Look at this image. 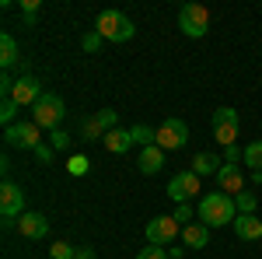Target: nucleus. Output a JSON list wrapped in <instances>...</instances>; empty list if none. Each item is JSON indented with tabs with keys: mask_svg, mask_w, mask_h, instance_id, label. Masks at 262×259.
I'll list each match as a JSON object with an SVG mask.
<instances>
[{
	"mask_svg": "<svg viewBox=\"0 0 262 259\" xmlns=\"http://www.w3.org/2000/svg\"><path fill=\"white\" fill-rule=\"evenodd\" d=\"M196 214L206 228H224V224H234L238 217V207H234V196H227L221 189H213L210 196L200 200V207H196Z\"/></svg>",
	"mask_w": 262,
	"mask_h": 259,
	"instance_id": "obj_1",
	"label": "nucleus"
},
{
	"mask_svg": "<svg viewBox=\"0 0 262 259\" xmlns=\"http://www.w3.org/2000/svg\"><path fill=\"white\" fill-rule=\"evenodd\" d=\"M63 116H67V102L56 95V91H46L35 105H32V119H35V126L39 130H60V123H63Z\"/></svg>",
	"mask_w": 262,
	"mask_h": 259,
	"instance_id": "obj_2",
	"label": "nucleus"
},
{
	"mask_svg": "<svg viewBox=\"0 0 262 259\" xmlns=\"http://www.w3.org/2000/svg\"><path fill=\"white\" fill-rule=\"evenodd\" d=\"M95 32H98L101 39H108V42H129L133 32H137V25L126 18L122 11H101L98 21H95Z\"/></svg>",
	"mask_w": 262,
	"mask_h": 259,
	"instance_id": "obj_3",
	"label": "nucleus"
},
{
	"mask_svg": "<svg viewBox=\"0 0 262 259\" xmlns=\"http://www.w3.org/2000/svg\"><path fill=\"white\" fill-rule=\"evenodd\" d=\"M238 126H242V116H238L231 105H221V109L213 112V140H217L221 147H234Z\"/></svg>",
	"mask_w": 262,
	"mask_h": 259,
	"instance_id": "obj_4",
	"label": "nucleus"
},
{
	"mask_svg": "<svg viewBox=\"0 0 262 259\" xmlns=\"http://www.w3.org/2000/svg\"><path fill=\"white\" fill-rule=\"evenodd\" d=\"M21 214H25V189L14 186L11 179H4V186H0V217H4V228H11Z\"/></svg>",
	"mask_w": 262,
	"mask_h": 259,
	"instance_id": "obj_5",
	"label": "nucleus"
},
{
	"mask_svg": "<svg viewBox=\"0 0 262 259\" xmlns=\"http://www.w3.org/2000/svg\"><path fill=\"white\" fill-rule=\"evenodd\" d=\"M179 28L189 35V39H203L210 32V11L203 4H185L179 11Z\"/></svg>",
	"mask_w": 262,
	"mask_h": 259,
	"instance_id": "obj_6",
	"label": "nucleus"
},
{
	"mask_svg": "<svg viewBox=\"0 0 262 259\" xmlns=\"http://www.w3.org/2000/svg\"><path fill=\"white\" fill-rule=\"evenodd\" d=\"M42 130L35 126V119H18L14 126H7L4 130V140L11 144V147H25V151H35L42 144V137H39Z\"/></svg>",
	"mask_w": 262,
	"mask_h": 259,
	"instance_id": "obj_7",
	"label": "nucleus"
},
{
	"mask_svg": "<svg viewBox=\"0 0 262 259\" xmlns=\"http://www.w3.org/2000/svg\"><path fill=\"white\" fill-rule=\"evenodd\" d=\"M185 144H189V126L179 116H171V119H164L158 126V147L161 151H182Z\"/></svg>",
	"mask_w": 262,
	"mask_h": 259,
	"instance_id": "obj_8",
	"label": "nucleus"
},
{
	"mask_svg": "<svg viewBox=\"0 0 262 259\" xmlns=\"http://www.w3.org/2000/svg\"><path fill=\"white\" fill-rule=\"evenodd\" d=\"M189 196H200V175L192 172V168H185L179 175H171L168 182V200H175V203H189Z\"/></svg>",
	"mask_w": 262,
	"mask_h": 259,
	"instance_id": "obj_9",
	"label": "nucleus"
},
{
	"mask_svg": "<svg viewBox=\"0 0 262 259\" xmlns=\"http://www.w3.org/2000/svg\"><path fill=\"white\" fill-rule=\"evenodd\" d=\"M42 95H46V91H42V81L35 77V74H21V77L14 81V91H11V98L18 102L21 109H32Z\"/></svg>",
	"mask_w": 262,
	"mask_h": 259,
	"instance_id": "obj_10",
	"label": "nucleus"
},
{
	"mask_svg": "<svg viewBox=\"0 0 262 259\" xmlns=\"http://www.w3.org/2000/svg\"><path fill=\"white\" fill-rule=\"evenodd\" d=\"M179 235H182V224L175 217H164L161 214V217H154L150 224H147V245H161L164 249L168 242L179 238Z\"/></svg>",
	"mask_w": 262,
	"mask_h": 259,
	"instance_id": "obj_11",
	"label": "nucleus"
},
{
	"mask_svg": "<svg viewBox=\"0 0 262 259\" xmlns=\"http://www.w3.org/2000/svg\"><path fill=\"white\" fill-rule=\"evenodd\" d=\"M18 231H21V238L39 242V238L49 235V217L39 214V210H25V214L18 217Z\"/></svg>",
	"mask_w": 262,
	"mask_h": 259,
	"instance_id": "obj_12",
	"label": "nucleus"
},
{
	"mask_svg": "<svg viewBox=\"0 0 262 259\" xmlns=\"http://www.w3.org/2000/svg\"><path fill=\"white\" fill-rule=\"evenodd\" d=\"M217 189L221 193H227V196H238V193H245V175L238 165H224L221 172H217Z\"/></svg>",
	"mask_w": 262,
	"mask_h": 259,
	"instance_id": "obj_13",
	"label": "nucleus"
},
{
	"mask_svg": "<svg viewBox=\"0 0 262 259\" xmlns=\"http://www.w3.org/2000/svg\"><path fill=\"white\" fill-rule=\"evenodd\" d=\"M234 235L242 242H259L262 238V221H259V214H238L234 217Z\"/></svg>",
	"mask_w": 262,
	"mask_h": 259,
	"instance_id": "obj_14",
	"label": "nucleus"
},
{
	"mask_svg": "<svg viewBox=\"0 0 262 259\" xmlns=\"http://www.w3.org/2000/svg\"><path fill=\"white\" fill-rule=\"evenodd\" d=\"M137 168H140L143 175H158L164 168V151L158 147V144H150V147H143L140 158H137Z\"/></svg>",
	"mask_w": 262,
	"mask_h": 259,
	"instance_id": "obj_15",
	"label": "nucleus"
},
{
	"mask_svg": "<svg viewBox=\"0 0 262 259\" xmlns=\"http://www.w3.org/2000/svg\"><path fill=\"white\" fill-rule=\"evenodd\" d=\"M221 168H224V161L217 158L213 151H200V154L192 158V172H196L200 179H203V175H217Z\"/></svg>",
	"mask_w": 262,
	"mask_h": 259,
	"instance_id": "obj_16",
	"label": "nucleus"
},
{
	"mask_svg": "<svg viewBox=\"0 0 262 259\" xmlns=\"http://www.w3.org/2000/svg\"><path fill=\"white\" fill-rule=\"evenodd\" d=\"M101 144H105V151H108V154H126V151L133 147V137H129V130H119V126H116L112 133H105Z\"/></svg>",
	"mask_w": 262,
	"mask_h": 259,
	"instance_id": "obj_17",
	"label": "nucleus"
},
{
	"mask_svg": "<svg viewBox=\"0 0 262 259\" xmlns=\"http://www.w3.org/2000/svg\"><path fill=\"white\" fill-rule=\"evenodd\" d=\"M182 242H185V249H206L210 228H206V224H185V228H182Z\"/></svg>",
	"mask_w": 262,
	"mask_h": 259,
	"instance_id": "obj_18",
	"label": "nucleus"
},
{
	"mask_svg": "<svg viewBox=\"0 0 262 259\" xmlns=\"http://www.w3.org/2000/svg\"><path fill=\"white\" fill-rule=\"evenodd\" d=\"M18 42H14V35H11V32H4V35H0V63H4V70H11V67H14V63H18Z\"/></svg>",
	"mask_w": 262,
	"mask_h": 259,
	"instance_id": "obj_19",
	"label": "nucleus"
},
{
	"mask_svg": "<svg viewBox=\"0 0 262 259\" xmlns=\"http://www.w3.org/2000/svg\"><path fill=\"white\" fill-rule=\"evenodd\" d=\"M129 137H133V144H140V147H150V144H158V130L137 123V126H129Z\"/></svg>",
	"mask_w": 262,
	"mask_h": 259,
	"instance_id": "obj_20",
	"label": "nucleus"
},
{
	"mask_svg": "<svg viewBox=\"0 0 262 259\" xmlns=\"http://www.w3.org/2000/svg\"><path fill=\"white\" fill-rule=\"evenodd\" d=\"M245 165H248L252 172H262V140H252V144L245 147Z\"/></svg>",
	"mask_w": 262,
	"mask_h": 259,
	"instance_id": "obj_21",
	"label": "nucleus"
},
{
	"mask_svg": "<svg viewBox=\"0 0 262 259\" xmlns=\"http://www.w3.org/2000/svg\"><path fill=\"white\" fill-rule=\"evenodd\" d=\"M18 112H21L18 102H14V98H4V105H0V123H4V130L18 123Z\"/></svg>",
	"mask_w": 262,
	"mask_h": 259,
	"instance_id": "obj_22",
	"label": "nucleus"
},
{
	"mask_svg": "<svg viewBox=\"0 0 262 259\" xmlns=\"http://www.w3.org/2000/svg\"><path fill=\"white\" fill-rule=\"evenodd\" d=\"M234 207H238V214H255V210H259V196L245 189V193L234 196Z\"/></svg>",
	"mask_w": 262,
	"mask_h": 259,
	"instance_id": "obj_23",
	"label": "nucleus"
},
{
	"mask_svg": "<svg viewBox=\"0 0 262 259\" xmlns=\"http://www.w3.org/2000/svg\"><path fill=\"white\" fill-rule=\"evenodd\" d=\"M81 140H105V130L98 126V119H95V116L81 123Z\"/></svg>",
	"mask_w": 262,
	"mask_h": 259,
	"instance_id": "obj_24",
	"label": "nucleus"
},
{
	"mask_svg": "<svg viewBox=\"0 0 262 259\" xmlns=\"http://www.w3.org/2000/svg\"><path fill=\"white\" fill-rule=\"evenodd\" d=\"M95 119H98V126L105 130V133H112V130H116V123H119V116H116L112 109H101V112H95Z\"/></svg>",
	"mask_w": 262,
	"mask_h": 259,
	"instance_id": "obj_25",
	"label": "nucleus"
},
{
	"mask_svg": "<svg viewBox=\"0 0 262 259\" xmlns=\"http://www.w3.org/2000/svg\"><path fill=\"white\" fill-rule=\"evenodd\" d=\"M67 172H70L74 179H81V175H88V158H84V154H74V158L67 161Z\"/></svg>",
	"mask_w": 262,
	"mask_h": 259,
	"instance_id": "obj_26",
	"label": "nucleus"
},
{
	"mask_svg": "<svg viewBox=\"0 0 262 259\" xmlns=\"http://www.w3.org/2000/svg\"><path fill=\"white\" fill-rule=\"evenodd\" d=\"M49 256H53V259H77V249H74V245H67V242H53Z\"/></svg>",
	"mask_w": 262,
	"mask_h": 259,
	"instance_id": "obj_27",
	"label": "nucleus"
},
{
	"mask_svg": "<svg viewBox=\"0 0 262 259\" xmlns=\"http://www.w3.org/2000/svg\"><path fill=\"white\" fill-rule=\"evenodd\" d=\"M21 14H25V25H35V18H39V0H21Z\"/></svg>",
	"mask_w": 262,
	"mask_h": 259,
	"instance_id": "obj_28",
	"label": "nucleus"
},
{
	"mask_svg": "<svg viewBox=\"0 0 262 259\" xmlns=\"http://www.w3.org/2000/svg\"><path fill=\"white\" fill-rule=\"evenodd\" d=\"M192 214H196V210H192V203H179L171 217H175V221L182 224V228H185V224H192Z\"/></svg>",
	"mask_w": 262,
	"mask_h": 259,
	"instance_id": "obj_29",
	"label": "nucleus"
},
{
	"mask_svg": "<svg viewBox=\"0 0 262 259\" xmlns=\"http://www.w3.org/2000/svg\"><path fill=\"white\" fill-rule=\"evenodd\" d=\"M49 144H53V151H67L70 147V133L67 130H53L49 133Z\"/></svg>",
	"mask_w": 262,
	"mask_h": 259,
	"instance_id": "obj_30",
	"label": "nucleus"
},
{
	"mask_svg": "<svg viewBox=\"0 0 262 259\" xmlns=\"http://www.w3.org/2000/svg\"><path fill=\"white\" fill-rule=\"evenodd\" d=\"M137 259H168V249H161V245H143L140 252H137Z\"/></svg>",
	"mask_w": 262,
	"mask_h": 259,
	"instance_id": "obj_31",
	"label": "nucleus"
},
{
	"mask_svg": "<svg viewBox=\"0 0 262 259\" xmlns=\"http://www.w3.org/2000/svg\"><path fill=\"white\" fill-rule=\"evenodd\" d=\"M81 49H84V53H98V49H101V35H98V32H88V35L81 39Z\"/></svg>",
	"mask_w": 262,
	"mask_h": 259,
	"instance_id": "obj_32",
	"label": "nucleus"
},
{
	"mask_svg": "<svg viewBox=\"0 0 262 259\" xmlns=\"http://www.w3.org/2000/svg\"><path fill=\"white\" fill-rule=\"evenodd\" d=\"M238 161H245V151L234 144V147H224V165H238Z\"/></svg>",
	"mask_w": 262,
	"mask_h": 259,
	"instance_id": "obj_33",
	"label": "nucleus"
},
{
	"mask_svg": "<svg viewBox=\"0 0 262 259\" xmlns=\"http://www.w3.org/2000/svg\"><path fill=\"white\" fill-rule=\"evenodd\" d=\"M53 154H56V151H53V144H39V147H35V158L46 161V165L53 161Z\"/></svg>",
	"mask_w": 262,
	"mask_h": 259,
	"instance_id": "obj_34",
	"label": "nucleus"
},
{
	"mask_svg": "<svg viewBox=\"0 0 262 259\" xmlns=\"http://www.w3.org/2000/svg\"><path fill=\"white\" fill-rule=\"evenodd\" d=\"M77 259H95V249H91V245H81V249H77Z\"/></svg>",
	"mask_w": 262,
	"mask_h": 259,
	"instance_id": "obj_35",
	"label": "nucleus"
},
{
	"mask_svg": "<svg viewBox=\"0 0 262 259\" xmlns=\"http://www.w3.org/2000/svg\"><path fill=\"white\" fill-rule=\"evenodd\" d=\"M185 252H189V249H168V259H182Z\"/></svg>",
	"mask_w": 262,
	"mask_h": 259,
	"instance_id": "obj_36",
	"label": "nucleus"
}]
</instances>
